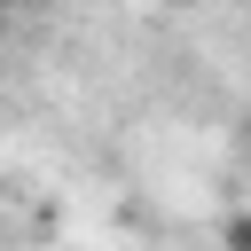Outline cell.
Instances as JSON below:
<instances>
[{
	"label": "cell",
	"instance_id": "obj_1",
	"mask_svg": "<svg viewBox=\"0 0 251 251\" xmlns=\"http://www.w3.org/2000/svg\"><path fill=\"white\" fill-rule=\"evenodd\" d=\"M220 235H227V251H251V212H235V220H227Z\"/></svg>",
	"mask_w": 251,
	"mask_h": 251
},
{
	"label": "cell",
	"instance_id": "obj_2",
	"mask_svg": "<svg viewBox=\"0 0 251 251\" xmlns=\"http://www.w3.org/2000/svg\"><path fill=\"white\" fill-rule=\"evenodd\" d=\"M0 63H8V0H0Z\"/></svg>",
	"mask_w": 251,
	"mask_h": 251
},
{
	"label": "cell",
	"instance_id": "obj_3",
	"mask_svg": "<svg viewBox=\"0 0 251 251\" xmlns=\"http://www.w3.org/2000/svg\"><path fill=\"white\" fill-rule=\"evenodd\" d=\"M165 8H196V0H165Z\"/></svg>",
	"mask_w": 251,
	"mask_h": 251
}]
</instances>
